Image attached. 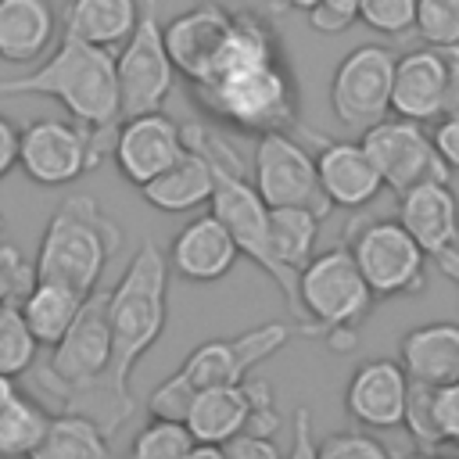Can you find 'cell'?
I'll return each mask as SVG.
<instances>
[{
	"mask_svg": "<svg viewBox=\"0 0 459 459\" xmlns=\"http://www.w3.org/2000/svg\"><path fill=\"white\" fill-rule=\"evenodd\" d=\"M398 222L427 258L459 247V197L452 183H420L398 194Z\"/></svg>",
	"mask_w": 459,
	"mask_h": 459,
	"instance_id": "19",
	"label": "cell"
},
{
	"mask_svg": "<svg viewBox=\"0 0 459 459\" xmlns=\"http://www.w3.org/2000/svg\"><path fill=\"white\" fill-rule=\"evenodd\" d=\"M251 183L269 208H308L319 219L330 212V201L319 190L316 154H308L290 133L255 136Z\"/></svg>",
	"mask_w": 459,
	"mask_h": 459,
	"instance_id": "10",
	"label": "cell"
},
{
	"mask_svg": "<svg viewBox=\"0 0 459 459\" xmlns=\"http://www.w3.org/2000/svg\"><path fill=\"white\" fill-rule=\"evenodd\" d=\"M445 90H448V57L437 47H416L394 57V82H391V115L409 122H437L445 115Z\"/></svg>",
	"mask_w": 459,
	"mask_h": 459,
	"instance_id": "16",
	"label": "cell"
},
{
	"mask_svg": "<svg viewBox=\"0 0 459 459\" xmlns=\"http://www.w3.org/2000/svg\"><path fill=\"white\" fill-rule=\"evenodd\" d=\"M11 301H18V290H14V283H11V276L0 262V305H11Z\"/></svg>",
	"mask_w": 459,
	"mask_h": 459,
	"instance_id": "43",
	"label": "cell"
},
{
	"mask_svg": "<svg viewBox=\"0 0 459 459\" xmlns=\"http://www.w3.org/2000/svg\"><path fill=\"white\" fill-rule=\"evenodd\" d=\"M359 7L362 0H316V7L308 11V25L323 36H341L359 22Z\"/></svg>",
	"mask_w": 459,
	"mask_h": 459,
	"instance_id": "35",
	"label": "cell"
},
{
	"mask_svg": "<svg viewBox=\"0 0 459 459\" xmlns=\"http://www.w3.org/2000/svg\"><path fill=\"white\" fill-rule=\"evenodd\" d=\"M366 287L373 298H398L420 294L427 287V255L423 247L402 230L398 219L366 222L348 244Z\"/></svg>",
	"mask_w": 459,
	"mask_h": 459,
	"instance_id": "9",
	"label": "cell"
},
{
	"mask_svg": "<svg viewBox=\"0 0 459 459\" xmlns=\"http://www.w3.org/2000/svg\"><path fill=\"white\" fill-rule=\"evenodd\" d=\"M194 434L186 430V423H172V420H151L143 423V430H136L126 459H186L194 452Z\"/></svg>",
	"mask_w": 459,
	"mask_h": 459,
	"instance_id": "29",
	"label": "cell"
},
{
	"mask_svg": "<svg viewBox=\"0 0 459 459\" xmlns=\"http://www.w3.org/2000/svg\"><path fill=\"white\" fill-rule=\"evenodd\" d=\"M190 100L237 133H290L298 126V86L273 25L255 11H233L215 65L190 82Z\"/></svg>",
	"mask_w": 459,
	"mask_h": 459,
	"instance_id": "1",
	"label": "cell"
},
{
	"mask_svg": "<svg viewBox=\"0 0 459 459\" xmlns=\"http://www.w3.org/2000/svg\"><path fill=\"white\" fill-rule=\"evenodd\" d=\"M39 359V341L32 337L18 301L0 305V377L18 380L22 373H32Z\"/></svg>",
	"mask_w": 459,
	"mask_h": 459,
	"instance_id": "28",
	"label": "cell"
},
{
	"mask_svg": "<svg viewBox=\"0 0 459 459\" xmlns=\"http://www.w3.org/2000/svg\"><path fill=\"white\" fill-rule=\"evenodd\" d=\"M283 459H319V441H316L312 412L305 405H298L294 416H290V448H287Z\"/></svg>",
	"mask_w": 459,
	"mask_h": 459,
	"instance_id": "37",
	"label": "cell"
},
{
	"mask_svg": "<svg viewBox=\"0 0 459 459\" xmlns=\"http://www.w3.org/2000/svg\"><path fill=\"white\" fill-rule=\"evenodd\" d=\"M251 416H255L251 380L233 384V387H208V391H197L190 416H186V430L194 434L197 445L222 448L230 437H237L251 427Z\"/></svg>",
	"mask_w": 459,
	"mask_h": 459,
	"instance_id": "22",
	"label": "cell"
},
{
	"mask_svg": "<svg viewBox=\"0 0 459 459\" xmlns=\"http://www.w3.org/2000/svg\"><path fill=\"white\" fill-rule=\"evenodd\" d=\"M430 143L448 172H459V115H441L430 129Z\"/></svg>",
	"mask_w": 459,
	"mask_h": 459,
	"instance_id": "39",
	"label": "cell"
},
{
	"mask_svg": "<svg viewBox=\"0 0 459 459\" xmlns=\"http://www.w3.org/2000/svg\"><path fill=\"white\" fill-rule=\"evenodd\" d=\"M47 423L50 412L36 398L18 391L0 409V459H32V452L47 434Z\"/></svg>",
	"mask_w": 459,
	"mask_h": 459,
	"instance_id": "27",
	"label": "cell"
},
{
	"mask_svg": "<svg viewBox=\"0 0 459 459\" xmlns=\"http://www.w3.org/2000/svg\"><path fill=\"white\" fill-rule=\"evenodd\" d=\"M319 459H394L369 430H337L319 441Z\"/></svg>",
	"mask_w": 459,
	"mask_h": 459,
	"instance_id": "34",
	"label": "cell"
},
{
	"mask_svg": "<svg viewBox=\"0 0 459 459\" xmlns=\"http://www.w3.org/2000/svg\"><path fill=\"white\" fill-rule=\"evenodd\" d=\"M4 230H7V219H4V212H0V244H4Z\"/></svg>",
	"mask_w": 459,
	"mask_h": 459,
	"instance_id": "48",
	"label": "cell"
},
{
	"mask_svg": "<svg viewBox=\"0 0 459 459\" xmlns=\"http://www.w3.org/2000/svg\"><path fill=\"white\" fill-rule=\"evenodd\" d=\"M416 36L427 47L455 50L459 47V0H420L416 4Z\"/></svg>",
	"mask_w": 459,
	"mask_h": 459,
	"instance_id": "30",
	"label": "cell"
},
{
	"mask_svg": "<svg viewBox=\"0 0 459 459\" xmlns=\"http://www.w3.org/2000/svg\"><path fill=\"white\" fill-rule=\"evenodd\" d=\"M169 258L154 240H143L129 258L115 287H108V326H111V384L133 398V366L158 344L169 319Z\"/></svg>",
	"mask_w": 459,
	"mask_h": 459,
	"instance_id": "3",
	"label": "cell"
},
{
	"mask_svg": "<svg viewBox=\"0 0 459 459\" xmlns=\"http://www.w3.org/2000/svg\"><path fill=\"white\" fill-rule=\"evenodd\" d=\"M111 147L72 118H36L18 129V169L39 186H68L93 172Z\"/></svg>",
	"mask_w": 459,
	"mask_h": 459,
	"instance_id": "6",
	"label": "cell"
},
{
	"mask_svg": "<svg viewBox=\"0 0 459 459\" xmlns=\"http://www.w3.org/2000/svg\"><path fill=\"white\" fill-rule=\"evenodd\" d=\"M0 97H47L57 100L72 122L86 126L93 136L108 143L122 122L115 54L61 36V43L29 72L0 79ZM111 147V143H108Z\"/></svg>",
	"mask_w": 459,
	"mask_h": 459,
	"instance_id": "2",
	"label": "cell"
},
{
	"mask_svg": "<svg viewBox=\"0 0 459 459\" xmlns=\"http://www.w3.org/2000/svg\"><path fill=\"white\" fill-rule=\"evenodd\" d=\"M230 22H233V11H226L215 0H204V4H194L179 14H172L161 25L169 61L186 82H197L215 65L219 50L230 36Z\"/></svg>",
	"mask_w": 459,
	"mask_h": 459,
	"instance_id": "14",
	"label": "cell"
},
{
	"mask_svg": "<svg viewBox=\"0 0 459 459\" xmlns=\"http://www.w3.org/2000/svg\"><path fill=\"white\" fill-rule=\"evenodd\" d=\"M434 394H437V387H427V384H412L409 380V398H405L402 427L409 430V437L423 452H434V448L445 445L441 441V430H437V416H434Z\"/></svg>",
	"mask_w": 459,
	"mask_h": 459,
	"instance_id": "31",
	"label": "cell"
},
{
	"mask_svg": "<svg viewBox=\"0 0 459 459\" xmlns=\"http://www.w3.org/2000/svg\"><path fill=\"white\" fill-rule=\"evenodd\" d=\"M140 0H68L65 36L115 54L140 25Z\"/></svg>",
	"mask_w": 459,
	"mask_h": 459,
	"instance_id": "24",
	"label": "cell"
},
{
	"mask_svg": "<svg viewBox=\"0 0 459 459\" xmlns=\"http://www.w3.org/2000/svg\"><path fill=\"white\" fill-rule=\"evenodd\" d=\"M115 79H118L122 118L165 108V100L172 93L176 68H172L169 50H165L161 22H158V0H143L140 25L115 50Z\"/></svg>",
	"mask_w": 459,
	"mask_h": 459,
	"instance_id": "8",
	"label": "cell"
},
{
	"mask_svg": "<svg viewBox=\"0 0 459 459\" xmlns=\"http://www.w3.org/2000/svg\"><path fill=\"white\" fill-rule=\"evenodd\" d=\"M280 4H283V7H290V11H305V14L316 7V0H280Z\"/></svg>",
	"mask_w": 459,
	"mask_h": 459,
	"instance_id": "47",
	"label": "cell"
},
{
	"mask_svg": "<svg viewBox=\"0 0 459 459\" xmlns=\"http://www.w3.org/2000/svg\"><path fill=\"white\" fill-rule=\"evenodd\" d=\"M18 165V126L0 115V179Z\"/></svg>",
	"mask_w": 459,
	"mask_h": 459,
	"instance_id": "40",
	"label": "cell"
},
{
	"mask_svg": "<svg viewBox=\"0 0 459 459\" xmlns=\"http://www.w3.org/2000/svg\"><path fill=\"white\" fill-rule=\"evenodd\" d=\"M373 290L366 287L348 247H330L308 258L298 273V319L305 337L330 341L333 351L355 348V330L373 308Z\"/></svg>",
	"mask_w": 459,
	"mask_h": 459,
	"instance_id": "5",
	"label": "cell"
},
{
	"mask_svg": "<svg viewBox=\"0 0 459 459\" xmlns=\"http://www.w3.org/2000/svg\"><path fill=\"white\" fill-rule=\"evenodd\" d=\"M287 341H290L287 323H262L237 337H215V341L197 344L179 366V373L194 384V391L233 387V384H244L251 369L273 359Z\"/></svg>",
	"mask_w": 459,
	"mask_h": 459,
	"instance_id": "12",
	"label": "cell"
},
{
	"mask_svg": "<svg viewBox=\"0 0 459 459\" xmlns=\"http://www.w3.org/2000/svg\"><path fill=\"white\" fill-rule=\"evenodd\" d=\"M405 459H455V455H445L441 448H434V452H423V448H416V452H409Z\"/></svg>",
	"mask_w": 459,
	"mask_h": 459,
	"instance_id": "46",
	"label": "cell"
},
{
	"mask_svg": "<svg viewBox=\"0 0 459 459\" xmlns=\"http://www.w3.org/2000/svg\"><path fill=\"white\" fill-rule=\"evenodd\" d=\"M197 391L194 384L176 369L172 377H165L151 394H147V412L151 420H172V423H186L190 405H194Z\"/></svg>",
	"mask_w": 459,
	"mask_h": 459,
	"instance_id": "33",
	"label": "cell"
},
{
	"mask_svg": "<svg viewBox=\"0 0 459 459\" xmlns=\"http://www.w3.org/2000/svg\"><path fill=\"white\" fill-rule=\"evenodd\" d=\"M186 459H226L219 445H194V452Z\"/></svg>",
	"mask_w": 459,
	"mask_h": 459,
	"instance_id": "44",
	"label": "cell"
},
{
	"mask_svg": "<svg viewBox=\"0 0 459 459\" xmlns=\"http://www.w3.org/2000/svg\"><path fill=\"white\" fill-rule=\"evenodd\" d=\"M434 416H437L441 441L459 448V380L437 387V394H434Z\"/></svg>",
	"mask_w": 459,
	"mask_h": 459,
	"instance_id": "36",
	"label": "cell"
},
{
	"mask_svg": "<svg viewBox=\"0 0 459 459\" xmlns=\"http://www.w3.org/2000/svg\"><path fill=\"white\" fill-rule=\"evenodd\" d=\"M394 50L380 43L351 47L330 75V111L344 129L366 133L391 115Z\"/></svg>",
	"mask_w": 459,
	"mask_h": 459,
	"instance_id": "7",
	"label": "cell"
},
{
	"mask_svg": "<svg viewBox=\"0 0 459 459\" xmlns=\"http://www.w3.org/2000/svg\"><path fill=\"white\" fill-rule=\"evenodd\" d=\"M222 455L226 459H283V452H280V445L273 441V437H265V434H237V437H230L226 445H222Z\"/></svg>",
	"mask_w": 459,
	"mask_h": 459,
	"instance_id": "38",
	"label": "cell"
},
{
	"mask_svg": "<svg viewBox=\"0 0 459 459\" xmlns=\"http://www.w3.org/2000/svg\"><path fill=\"white\" fill-rule=\"evenodd\" d=\"M212 190H215V169L212 161L186 143V154L165 169L161 176H154L147 186H140L143 201L158 212H169V215H183V212H197L201 204L212 201Z\"/></svg>",
	"mask_w": 459,
	"mask_h": 459,
	"instance_id": "23",
	"label": "cell"
},
{
	"mask_svg": "<svg viewBox=\"0 0 459 459\" xmlns=\"http://www.w3.org/2000/svg\"><path fill=\"white\" fill-rule=\"evenodd\" d=\"M186 154L183 126L165 111L122 118L111 136V161L133 186H147Z\"/></svg>",
	"mask_w": 459,
	"mask_h": 459,
	"instance_id": "13",
	"label": "cell"
},
{
	"mask_svg": "<svg viewBox=\"0 0 459 459\" xmlns=\"http://www.w3.org/2000/svg\"><path fill=\"white\" fill-rule=\"evenodd\" d=\"M316 176L330 208H366L384 190V179L359 140H323Z\"/></svg>",
	"mask_w": 459,
	"mask_h": 459,
	"instance_id": "18",
	"label": "cell"
},
{
	"mask_svg": "<svg viewBox=\"0 0 459 459\" xmlns=\"http://www.w3.org/2000/svg\"><path fill=\"white\" fill-rule=\"evenodd\" d=\"M409 377L398 359H366L344 384V412L366 430L402 427Z\"/></svg>",
	"mask_w": 459,
	"mask_h": 459,
	"instance_id": "15",
	"label": "cell"
},
{
	"mask_svg": "<svg viewBox=\"0 0 459 459\" xmlns=\"http://www.w3.org/2000/svg\"><path fill=\"white\" fill-rule=\"evenodd\" d=\"M169 273H176L186 283H219L233 273L240 247L230 237V230L212 215H194L169 244Z\"/></svg>",
	"mask_w": 459,
	"mask_h": 459,
	"instance_id": "17",
	"label": "cell"
},
{
	"mask_svg": "<svg viewBox=\"0 0 459 459\" xmlns=\"http://www.w3.org/2000/svg\"><path fill=\"white\" fill-rule=\"evenodd\" d=\"M445 115H459V57H448V90H445Z\"/></svg>",
	"mask_w": 459,
	"mask_h": 459,
	"instance_id": "41",
	"label": "cell"
},
{
	"mask_svg": "<svg viewBox=\"0 0 459 459\" xmlns=\"http://www.w3.org/2000/svg\"><path fill=\"white\" fill-rule=\"evenodd\" d=\"M434 265H437V273H441L445 280H452V283L459 287V247H448V251H441V255L434 258Z\"/></svg>",
	"mask_w": 459,
	"mask_h": 459,
	"instance_id": "42",
	"label": "cell"
},
{
	"mask_svg": "<svg viewBox=\"0 0 459 459\" xmlns=\"http://www.w3.org/2000/svg\"><path fill=\"white\" fill-rule=\"evenodd\" d=\"M14 394H18L14 380H11V377H0V409H4V405H7V402H11Z\"/></svg>",
	"mask_w": 459,
	"mask_h": 459,
	"instance_id": "45",
	"label": "cell"
},
{
	"mask_svg": "<svg viewBox=\"0 0 459 459\" xmlns=\"http://www.w3.org/2000/svg\"><path fill=\"white\" fill-rule=\"evenodd\" d=\"M373 161V169L380 172L384 186H391L394 194H405L420 183H448V169L441 165L427 126L387 115L384 122H377L373 129L362 133L359 140Z\"/></svg>",
	"mask_w": 459,
	"mask_h": 459,
	"instance_id": "11",
	"label": "cell"
},
{
	"mask_svg": "<svg viewBox=\"0 0 459 459\" xmlns=\"http://www.w3.org/2000/svg\"><path fill=\"white\" fill-rule=\"evenodd\" d=\"M416 4L420 0H362L359 22L380 36L416 32Z\"/></svg>",
	"mask_w": 459,
	"mask_h": 459,
	"instance_id": "32",
	"label": "cell"
},
{
	"mask_svg": "<svg viewBox=\"0 0 459 459\" xmlns=\"http://www.w3.org/2000/svg\"><path fill=\"white\" fill-rule=\"evenodd\" d=\"M32 459H111V441L90 416L54 412Z\"/></svg>",
	"mask_w": 459,
	"mask_h": 459,
	"instance_id": "26",
	"label": "cell"
},
{
	"mask_svg": "<svg viewBox=\"0 0 459 459\" xmlns=\"http://www.w3.org/2000/svg\"><path fill=\"white\" fill-rule=\"evenodd\" d=\"M398 362L412 384L445 387L459 380V323H423L398 341Z\"/></svg>",
	"mask_w": 459,
	"mask_h": 459,
	"instance_id": "20",
	"label": "cell"
},
{
	"mask_svg": "<svg viewBox=\"0 0 459 459\" xmlns=\"http://www.w3.org/2000/svg\"><path fill=\"white\" fill-rule=\"evenodd\" d=\"M82 305H86V294H79L65 283H54V280H36L29 287V294L18 301L39 348H54L68 333V326L75 323Z\"/></svg>",
	"mask_w": 459,
	"mask_h": 459,
	"instance_id": "25",
	"label": "cell"
},
{
	"mask_svg": "<svg viewBox=\"0 0 459 459\" xmlns=\"http://www.w3.org/2000/svg\"><path fill=\"white\" fill-rule=\"evenodd\" d=\"M118 244V222L97 204V197L72 194L47 219V230L32 258L36 280H54L90 298L93 290H100L104 269L115 258Z\"/></svg>",
	"mask_w": 459,
	"mask_h": 459,
	"instance_id": "4",
	"label": "cell"
},
{
	"mask_svg": "<svg viewBox=\"0 0 459 459\" xmlns=\"http://www.w3.org/2000/svg\"><path fill=\"white\" fill-rule=\"evenodd\" d=\"M57 39V11L50 0H0V61L36 65Z\"/></svg>",
	"mask_w": 459,
	"mask_h": 459,
	"instance_id": "21",
	"label": "cell"
}]
</instances>
